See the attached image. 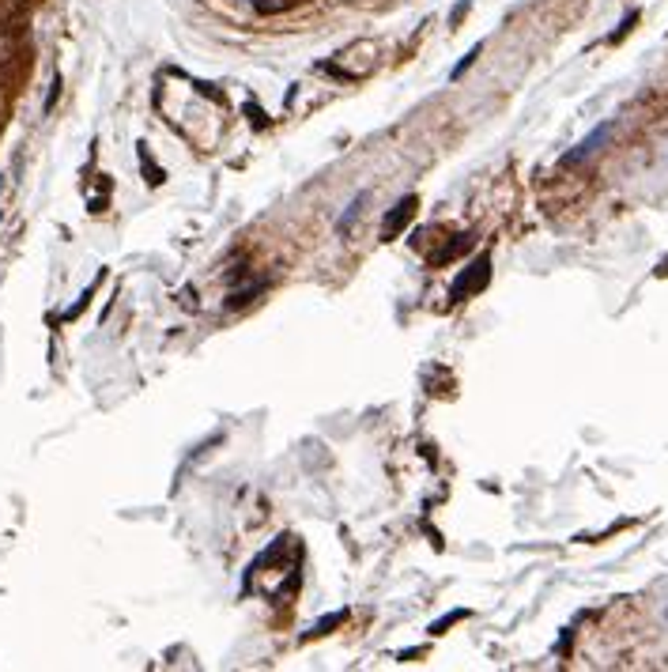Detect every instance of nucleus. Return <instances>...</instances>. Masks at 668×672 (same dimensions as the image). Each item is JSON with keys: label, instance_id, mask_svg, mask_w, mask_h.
<instances>
[{"label": "nucleus", "instance_id": "obj_2", "mask_svg": "<svg viewBox=\"0 0 668 672\" xmlns=\"http://www.w3.org/2000/svg\"><path fill=\"white\" fill-rule=\"evenodd\" d=\"M612 129H616V125H612V121H604V125H597L593 132H589V136L585 140H578V144L571 148V151H566V155L559 159L563 163V167H582V163L585 159H593L597 155V151L600 148H604L608 144V136H612Z\"/></svg>", "mask_w": 668, "mask_h": 672}, {"label": "nucleus", "instance_id": "obj_9", "mask_svg": "<svg viewBox=\"0 0 668 672\" xmlns=\"http://www.w3.org/2000/svg\"><path fill=\"white\" fill-rule=\"evenodd\" d=\"M479 53H484V42H476V46H472V49H468V53H465V57H461V61H457V64H453V69H450V80H453V83H457V80H461V76H465L468 69H472V64H476V57H479Z\"/></svg>", "mask_w": 668, "mask_h": 672}, {"label": "nucleus", "instance_id": "obj_11", "mask_svg": "<svg viewBox=\"0 0 668 672\" xmlns=\"http://www.w3.org/2000/svg\"><path fill=\"white\" fill-rule=\"evenodd\" d=\"M468 246H472V238H468V235H461V238H457V242H450V246H446L442 253H438V257H434V264H446V261H453L457 253H465Z\"/></svg>", "mask_w": 668, "mask_h": 672}, {"label": "nucleus", "instance_id": "obj_12", "mask_svg": "<svg viewBox=\"0 0 668 672\" xmlns=\"http://www.w3.org/2000/svg\"><path fill=\"white\" fill-rule=\"evenodd\" d=\"M344 620H347V612H344V608H340V612H328L325 620H317V623L310 627V631H314V635H328L336 623H344Z\"/></svg>", "mask_w": 668, "mask_h": 672}, {"label": "nucleus", "instance_id": "obj_5", "mask_svg": "<svg viewBox=\"0 0 668 672\" xmlns=\"http://www.w3.org/2000/svg\"><path fill=\"white\" fill-rule=\"evenodd\" d=\"M27 12V0H0V27H19Z\"/></svg>", "mask_w": 668, "mask_h": 672}, {"label": "nucleus", "instance_id": "obj_10", "mask_svg": "<svg viewBox=\"0 0 668 672\" xmlns=\"http://www.w3.org/2000/svg\"><path fill=\"white\" fill-rule=\"evenodd\" d=\"M102 276H106V272H98V280H95L91 288H87V291L80 295V299H76V306H68V310H64V322H72V317H80V314H83V306L91 302V295H95V288H98V283H102Z\"/></svg>", "mask_w": 668, "mask_h": 672}, {"label": "nucleus", "instance_id": "obj_15", "mask_svg": "<svg viewBox=\"0 0 668 672\" xmlns=\"http://www.w3.org/2000/svg\"><path fill=\"white\" fill-rule=\"evenodd\" d=\"M465 615H468L465 608H453V612H446V615H442V620H438V623H431V635H442L446 627H453L457 620H465Z\"/></svg>", "mask_w": 668, "mask_h": 672}, {"label": "nucleus", "instance_id": "obj_13", "mask_svg": "<svg viewBox=\"0 0 668 672\" xmlns=\"http://www.w3.org/2000/svg\"><path fill=\"white\" fill-rule=\"evenodd\" d=\"M634 23H638V12H627V16H623V23H619V27H616V30H612V35H608V42H612V46L627 38L631 30H634Z\"/></svg>", "mask_w": 668, "mask_h": 672}, {"label": "nucleus", "instance_id": "obj_4", "mask_svg": "<svg viewBox=\"0 0 668 672\" xmlns=\"http://www.w3.org/2000/svg\"><path fill=\"white\" fill-rule=\"evenodd\" d=\"M366 196H370V193L363 189V193H359V196H355V201H352V204H347V212H344L340 219H336V230H340V235H344V238H347V235H352V230H355V223H359V216H363V208H366Z\"/></svg>", "mask_w": 668, "mask_h": 672}, {"label": "nucleus", "instance_id": "obj_3", "mask_svg": "<svg viewBox=\"0 0 668 672\" xmlns=\"http://www.w3.org/2000/svg\"><path fill=\"white\" fill-rule=\"evenodd\" d=\"M415 208H419V196H412V193L404 196V201L393 204V208H389V216L381 219V238H386V242H389V238H397L400 230L415 219Z\"/></svg>", "mask_w": 668, "mask_h": 672}, {"label": "nucleus", "instance_id": "obj_16", "mask_svg": "<svg viewBox=\"0 0 668 672\" xmlns=\"http://www.w3.org/2000/svg\"><path fill=\"white\" fill-rule=\"evenodd\" d=\"M246 117H249V125H257V129H265V125H268L265 110H261L257 102H246Z\"/></svg>", "mask_w": 668, "mask_h": 672}, {"label": "nucleus", "instance_id": "obj_7", "mask_svg": "<svg viewBox=\"0 0 668 672\" xmlns=\"http://www.w3.org/2000/svg\"><path fill=\"white\" fill-rule=\"evenodd\" d=\"M136 151H140V167H144V178H148L151 185H162V182H167V170L151 163V151H148V144H140Z\"/></svg>", "mask_w": 668, "mask_h": 672}, {"label": "nucleus", "instance_id": "obj_1", "mask_svg": "<svg viewBox=\"0 0 668 672\" xmlns=\"http://www.w3.org/2000/svg\"><path fill=\"white\" fill-rule=\"evenodd\" d=\"M487 280H491V257H476L468 269L461 272V276L453 280V288H450V299L453 302H465L468 295H476V291H484L487 288Z\"/></svg>", "mask_w": 668, "mask_h": 672}, {"label": "nucleus", "instance_id": "obj_14", "mask_svg": "<svg viewBox=\"0 0 668 672\" xmlns=\"http://www.w3.org/2000/svg\"><path fill=\"white\" fill-rule=\"evenodd\" d=\"M61 87H64L61 72H53V80H49V95H46V102H42V114H53V106H57V98H61Z\"/></svg>", "mask_w": 668, "mask_h": 672}, {"label": "nucleus", "instance_id": "obj_17", "mask_svg": "<svg viewBox=\"0 0 668 672\" xmlns=\"http://www.w3.org/2000/svg\"><path fill=\"white\" fill-rule=\"evenodd\" d=\"M468 8H472V4H468V0H461V4H453V12H450V23H461V19L468 16Z\"/></svg>", "mask_w": 668, "mask_h": 672}, {"label": "nucleus", "instance_id": "obj_6", "mask_svg": "<svg viewBox=\"0 0 668 672\" xmlns=\"http://www.w3.org/2000/svg\"><path fill=\"white\" fill-rule=\"evenodd\" d=\"M19 49V27H0V64H8Z\"/></svg>", "mask_w": 668, "mask_h": 672}, {"label": "nucleus", "instance_id": "obj_8", "mask_svg": "<svg viewBox=\"0 0 668 672\" xmlns=\"http://www.w3.org/2000/svg\"><path fill=\"white\" fill-rule=\"evenodd\" d=\"M265 288H268V283L261 280V283H254V288H242V291H234L231 299H227V310H242V306H246L249 299H257V295L265 291Z\"/></svg>", "mask_w": 668, "mask_h": 672}]
</instances>
